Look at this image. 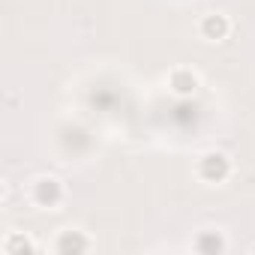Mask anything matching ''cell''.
<instances>
[{
    "label": "cell",
    "instance_id": "cell-2",
    "mask_svg": "<svg viewBox=\"0 0 255 255\" xmlns=\"http://www.w3.org/2000/svg\"><path fill=\"white\" fill-rule=\"evenodd\" d=\"M36 201L42 204V207H54L57 201H60V183L57 180H51V177H45V180H39L36 183Z\"/></svg>",
    "mask_w": 255,
    "mask_h": 255
},
{
    "label": "cell",
    "instance_id": "cell-1",
    "mask_svg": "<svg viewBox=\"0 0 255 255\" xmlns=\"http://www.w3.org/2000/svg\"><path fill=\"white\" fill-rule=\"evenodd\" d=\"M228 174V159L222 156V153H207L204 159H201V177H207V180H222Z\"/></svg>",
    "mask_w": 255,
    "mask_h": 255
},
{
    "label": "cell",
    "instance_id": "cell-4",
    "mask_svg": "<svg viewBox=\"0 0 255 255\" xmlns=\"http://www.w3.org/2000/svg\"><path fill=\"white\" fill-rule=\"evenodd\" d=\"M87 246H90V243H87L81 234H75V231H72V234H63V237L57 240V249H60V252H84Z\"/></svg>",
    "mask_w": 255,
    "mask_h": 255
},
{
    "label": "cell",
    "instance_id": "cell-5",
    "mask_svg": "<svg viewBox=\"0 0 255 255\" xmlns=\"http://www.w3.org/2000/svg\"><path fill=\"white\" fill-rule=\"evenodd\" d=\"M195 249H198V252H222L225 243H222V237H219L216 231H210V234H201V237H198Z\"/></svg>",
    "mask_w": 255,
    "mask_h": 255
},
{
    "label": "cell",
    "instance_id": "cell-6",
    "mask_svg": "<svg viewBox=\"0 0 255 255\" xmlns=\"http://www.w3.org/2000/svg\"><path fill=\"white\" fill-rule=\"evenodd\" d=\"M195 75H189V72H174V78H171V87L177 90V93H192L195 90Z\"/></svg>",
    "mask_w": 255,
    "mask_h": 255
},
{
    "label": "cell",
    "instance_id": "cell-3",
    "mask_svg": "<svg viewBox=\"0 0 255 255\" xmlns=\"http://www.w3.org/2000/svg\"><path fill=\"white\" fill-rule=\"evenodd\" d=\"M201 30H204V36H207V39H222V36H225V30H228V24H225V18H222V15H207V18H204V24H201Z\"/></svg>",
    "mask_w": 255,
    "mask_h": 255
},
{
    "label": "cell",
    "instance_id": "cell-7",
    "mask_svg": "<svg viewBox=\"0 0 255 255\" xmlns=\"http://www.w3.org/2000/svg\"><path fill=\"white\" fill-rule=\"evenodd\" d=\"M21 249H24V252H30L33 246H30L27 240H21V237H15V240H9V243H6V252H21Z\"/></svg>",
    "mask_w": 255,
    "mask_h": 255
}]
</instances>
